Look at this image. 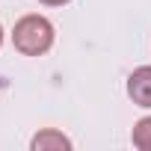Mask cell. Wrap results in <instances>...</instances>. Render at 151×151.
<instances>
[{"mask_svg": "<svg viewBox=\"0 0 151 151\" xmlns=\"http://www.w3.org/2000/svg\"><path fill=\"white\" fill-rule=\"evenodd\" d=\"M56 30L45 15H24L12 27V45L24 56H45L53 47Z\"/></svg>", "mask_w": 151, "mask_h": 151, "instance_id": "1", "label": "cell"}, {"mask_svg": "<svg viewBox=\"0 0 151 151\" xmlns=\"http://www.w3.org/2000/svg\"><path fill=\"white\" fill-rule=\"evenodd\" d=\"M127 98L142 107V110H151V65H139L130 71L127 77Z\"/></svg>", "mask_w": 151, "mask_h": 151, "instance_id": "2", "label": "cell"}, {"mask_svg": "<svg viewBox=\"0 0 151 151\" xmlns=\"http://www.w3.org/2000/svg\"><path fill=\"white\" fill-rule=\"evenodd\" d=\"M30 148L33 151H71V139L56 127H42L30 139Z\"/></svg>", "mask_w": 151, "mask_h": 151, "instance_id": "3", "label": "cell"}, {"mask_svg": "<svg viewBox=\"0 0 151 151\" xmlns=\"http://www.w3.org/2000/svg\"><path fill=\"white\" fill-rule=\"evenodd\" d=\"M130 142H133V148H139V151H151V116H142V119L133 124Z\"/></svg>", "mask_w": 151, "mask_h": 151, "instance_id": "4", "label": "cell"}, {"mask_svg": "<svg viewBox=\"0 0 151 151\" xmlns=\"http://www.w3.org/2000/svg\"><path fill=\"white\" fill-rule=\"evenodd\" d=\"M39 3H45V6H65V3H71V0H39Z\"/></svg>", "mask_w": 151, "mask_h": 151, "instance_id": "5", "label": "cell"}, {"mask_svg": "<svg viewBox=\"0 0 151 151\" xmlns=\"http://www.w3.org/2000/svg\"><path fill=\"white\" fill-rule=\"evenodd\" d=\"M0 47H3V24H0Z\"/></svg>", "mask_w": 151, "mask_h": 151, "instance_id": "6", "label": "cell"}]
</instances>
